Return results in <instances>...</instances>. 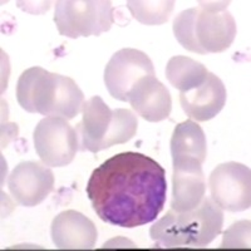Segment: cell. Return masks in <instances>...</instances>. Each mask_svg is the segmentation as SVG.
Listing matches in <instances>:
<instances>
[{"label":"cell","mask_w":251,"mask_h":251,"mask_svg":"<svg viewBox=\"0 0 251 251\" xmlns=\"http://www.w3.org/2000/svg\"><path fill=\"white\" fill-rule=\"evenodd\" d=\"M114 8L106 0H59L54 22L59 34L72 39L100 35L111 29Z\"/></svg>","instance_id":"6"},{"label":"cell","mask_w":251,"mask_h":251,"mask_svg":"<svg viewBox=\"0 0 251 251\" xmlns=\"http://www.w3.org/2000/svg\"><path fill=\"white\" fill-rule=\"evenodd\" d=\"M228 1H201L174 20V34L185 49L197 54L221 53L236 37V22Z\"/></svg>","instance_id":"3"},{"label":"cell","mask_w":251,"mask_h":251,"mask_svg":"<svg viewBox=\"0 0 251 251\" xmlns=\"http://www.w3.org/2000/svg\"><path fill=\"white\" fill-rule=\"evenodd\" d=\"M154 75L153 63L143 51L125 48L116 51L104 69V84L112 97L128 102L129 91L141 78Z\"/></svg>","instance_id":"9"},{"label":"cell","mask_w":251,"mask_h":251,"mask_svg":"<svg viewBox=\"0 0 251 251\" xmlns=\"http://www.w3.org/2000/svg\"><path fill=\"white\" fill-rule=\"evenodd\" d=\"M8 187L19 205L34 207L43 202L54 190V175L43 162L24 161L12 171Z\"/></svg>","instance_id":"10"},{"label":"cell","mask_w":251,"mask_h":251,"mask_svg":"<svg viewBox=\"0 0 251 251\" xmlns=\"http://www.w3.org/2000/svg\"><path fill=\"white\" fill-rule=\"evenodd\" d=\"M50 232L55 248L63 250H89L98 239L93 221L75 210L57 215L51 221Z\"/></svg>","instance_id":"12"},{"label":"cell","mask_w":251,"mask_h":251,"mask_svg":"<svg viewBox=\"0 0 251 251\" xmlns=\"http://www.w3.org/2000/svg\"><path fill=\"white\" fill-rule=\"evenodd\" d=\"M170 146L172 158L191 157L203 163L207 156L205 132L192 120L185 121L175 127Z\"/></svg>","instance_id":"15"},{"label":"cell","mask_w":251,"mask_h":251,"mask_svg":"<svg viewBox=\"0 0 251 251\" xmlns=\"http://www.w3.org/2000/svg\"><path fill=\"white\" fill-rule=\"evenodd\" d=\"M19 106L29 113L73 120L82 112L84 94L67 75L31 67L22 73L17 84Z\"/></svg>","instance_id":"2"},{"label":"cell","mask_w":251,"mask_h":251,"mask_svg":"<svg viewBox=\"0 0 251 251\" xmlns=\"http://www.w3.org/2000/svg\"><path fill=\"white\" fill-rule=\"evenodd\" d=\"M183 112L197 122L212 120L221 112L226 103V88L223 80L208 72L202 84L187 92H180Z\"/></svg>","instance_id":"13"},{"label":"cell","mask_w":251,"mask_h":251,"mask_svg":"<svg viewBox=\"0 0 251 251\" xmlns=\"http://www.w3.org/2000/svg\"><path fill=\"white\" fill-rule=\"evenodd\" d=\"M138 128L137 116L129 109H111L100 96H94L83 103L82 121L77 131L80 151L97 153L128 142L136 136Z\"/></svg>","instance_id":"5"},{"label":"cell","mask_w":251,"mask_h":251,"mask_svg":"<svg viewBox=\"0 0 251 251\" xmlns=\"http://www.w3.org/2000/svg\"><path fill=\"white\" fill-rule=\"evenodd\" d=\"M128 102L147 122H161L169 118L172 109L170 91L154 75L141 78L134 84L129 91Z\"/></svg>","instance_id":"14"},{"label":"cell","mask_w":251,"mask_h":251,"mask_svg":"<svg viewBox=\"0 0 251 251\" xmlns=\"http://www.w3.org/2000/svg\"><path fill=\"white\" fill-rule=\"evenodd\" d=\"M127 8L132 18L146 25H161L170 19L175 8L174 0H131L127 1Z\"/></svg>","instance_id":"17"},{"label":"cell","mask_w":251,"mask_h":251,"mask_svg":"<svg viewBox=\"0 0 251 251\" xmlns=\"http://www.w3.org/2000/svg\"><path fill=\"white\" fill-rule=\"evenodd\" d=\"M224 212L212 201L203 197L190 211L170 210L150 228V236L160 248L202 246L211 244L223 230Z\"/></svg>","instance_id":"4"},{"label":"cell","mask_w":251,"mask_h":251,"mask_svg":"<svg viewBox=\"0 0 251 251\" xmlns=\"http://www.w3.org/2000/svg\"><path fill=\"white\" fill-rule=\"evenodd\" d=\"M33 141L42 162L50 167L68 166L79 150L77 131L68 120L57 116H49L38 123Z\"/></svg>","instance_id":"7"},{"label":"cell","mask_w":251,"mask_h":251,"mask_svg":"<svg viewBox=\"0 0 251 251\" xmlns=\"http://www.w3.org/2000/svg\"><path fill=\"white\" fill-rule=\"evenodd\" d=\"M208 71L202 63L185 55H175L166 66V78L180 92H187L202 84Z\"/></svg>","instance_id":"16"},{"label":"cell","mask_w":251,"mask_h":251,"mask_svg":"<svg viewBox=\"0 0 251 251\" xmlns=\"http://www.w3.org/2000/svg\"><path fill=\"white\" fill-rule=\"evenodd\" d=\"M86 191L102 221L120 227H138L154 221L163 210L166 172L150 156L123 152L92 172Z\"/></svg>","instance_id":"1"},{"label":"cell","mask_w":251,"mask_h":251,"mask_svg":"<svg viewBox=\"0 0 251 251\" xmlns=\"http://www.w3.org/2000/svg\"><path fill=\"white\" fill-rule=\"evenodd\" d=\"M231 230L235 232L232 239L227 240L225 243L221 244V248H239V244H237V240L240 239V235L246 234V232H250V221H241V223H236L231 226Z\"/></svg>","instance_id":"18"},{"label":"cell","mask_w":251,"mask_h":251,"mask_svg":"<svg viewBox=\"0 0 251 251\" xmlns=\"http://www.w3.org/2000/svg\"><path fill=\"white\" fill-rule=\"evenodd\" d=\"M171 208L177 212L190 211L203 200L206 192L202 163L191 157L172 158Z\"/></svg>","instance_id":"11"},{"label":"cell","mask_w":251,"mask_h":251,"mask_svg":"<svg viewBox=\"0 0 251 251\" xmlns=\"http://www.w3.org/2000/svg\"><path fill=\"white\" fill-rule=\"evenodd\" d=\"M211 199L221 210L245 211L251 206L250 167L239 162L216 166L208 177Z\"/></svg>","instance_id":"8"}]
</instances>
